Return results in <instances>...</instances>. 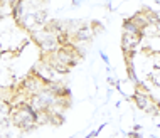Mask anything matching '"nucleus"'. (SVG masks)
Listing matches in <instances>:
<instances>
[{
	"label": "nucleus",
	"mask_w": 160,
	"mask_h": 138,
	"mask_svg": "<svg viewBox=\"0 0 160 138\" xmlns=\"http://www.w3.org/2000/svg\"><path fill=\"white\" fill-rule=\"evenodd\" d=\"M99 56H101V59H103V61H105L106 64H110V61H108V57H106V54H105L103 50H99Z\"/></svg>",
	"instance_id": "8"
},
{
	"label": "nucleus",
	"mask_w": 160,
	"mask_h": 138,
	"mask_svg": "<svg viewBox=\"0 0 160 138\" xmlns=\"http://www.w3.org/2000/svg\"><path fill=\"white\" fill-rule=\"evenodd\" d=\"M128 137H130V138H142V137H140V133H138L136 130H135V131H132V133H128Z\"/></svg>",
	"instance_id": "7"
},
{
	"label": "nucleus",
	"mask_w": 160,
	"mask_h": 138,
	"mask_svg": "<svg viewBox=\"0 0 160 138\" xmlns=\"http://www.w3.org/2000/svg\"><path fill=\"white\" fill-rule=\"evenodd\" d=\"M93 30H91V27H88V25H83V27H79L78 30H76V39H78V42H88V40H91L93 39Z\"/></svg>",
	"instance_id": "4"
},
{
	"label": "nucleus",
	"mask_w": 160,
	"mask_h": 138,
	"mask_svg": "<svg viewBox=\"0 0 160 138\" xmlns=\"http://www.w3.org/2000/svg\"><path fill=\"white\" fill-rule=\"evenodd\" d=\"M93 34H99V32H103V25L99 24V22H93Z\"/></svg>",
	"instance_id": "6"
},
{
	"label": "nucleus",
	"mask_w": 160,
	"mask_h": 138,
	"mask_svg": "<svg viewBox=\"0 0 160 138\" xmlns=\"http://www.w3.org/2000/svg\"><path fill=\"white\" fill-rule=\"evenodd\" d=\"M133 101H135V104L140 108V110H143L145 113H150V114H159L160 111V104L159 103H155V101L150 98V94L147 93V89L143 88V86H140V88L135 91V94H133Z\"/></svg>",
	"instance_id": "2"
},
{
	"label": "nucleus",
	"mask_w": 160,
	"mask_h": 138,
	"mask_svg": "<svg viewBox=\"0 0 160 138\" xmlns=\"http://www.w3.org/2000/svg\"><path fill=\"white\" fill-rule=\"evenodd\" d=\"M140 40H142V34L123 32V36H122V47H123V52L126 56H132V54L138 49Z\"/></svg>",
	"instance_id": "3"
},
{
	"label": "nucleus",
	"mask_w": 160,
	"mask_h": 138,
	"mask_svg": "<svg viewBox=\"0 0 160 138\" xmlns=\"http://www.w3.org/2000/svg\"><path fill=\"white\" fill-rule=\"evenodd\" d=\"M12 120L19 128L32 130L37 125V111L29 103H25V104H20V106H15L12 110Z\"/></svg>",
	"instance_id": "1"
},
{
	"label": "nucleus",
	"mask_w": 160,
	"mask_h": 138,
	"mask_svg": "<svg viewBox=\"0 0 160 138\" xmlns=\"http://www.w3.org/2000/svg\"><path fill=\"white\" fill-rule=\"evenodd\" d=\"M123 32H130V34H142V29H140V27H138L132 19H128V20H125V22H123Z\"/></svg>",
	"instance_id": "5"
}]
</instances>
